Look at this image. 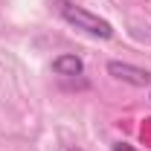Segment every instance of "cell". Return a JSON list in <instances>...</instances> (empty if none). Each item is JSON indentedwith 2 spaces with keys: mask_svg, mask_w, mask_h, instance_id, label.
I'll list each match as a JSON object with an SVG mask.
<instances>
[{
  "mask_svg": "<svg viewBox=\"0 0 151 151\" xmlns=\"http://www.w3.org/2000/svg\"><path fill=\"white\" fill-rule=\"evenodd\" d=\"M52 70H55L58 76H81L84 73V61L76 55V52H64V55H58L55 61H52Z\"/></svg>",
  "mask_w": 151,
  "mask_h": 151,
  "instance_id": "3",
  "label": "cell"
},
{
  "mask_svg": "<svg viewBox=\"0 0 151 151\" xmlns=\"http://www.w3.org/2000/svg\"><path fill=\"white\" fill-rule=\"evenodd\" d=\"M111 151H137V148H134V145H128V142H113Z\"/></svg>",
  "mask_w": 151,
  "mask_h": 151,
  "instance_id": "4",
  "label": "cell"
},
{
  "mask_svg": "<svg viewBox=\"0 0 151 151\" xmlns=\"http://www.w3.org/2000/svg\"><path fill=\"white\" fill-rule=\"evenodd\" d=\"M108 73H111L116 81H125V84H134V87H148L151 84V73L148 70L134 67V64H125V61H111V64H108Z\"/></svg>",
  "mask_w": 151,
  "mask_h": 151,
  "instance_id": "2",
  "label": "cell"
},
{
  "mask_svg": "<svg viewBox=\"0 0 151 151\" xmlns=\"http://www.w3.org/2000/svg\"><path fill=\"white\" fill-rule=\"evenodd\" d=\"M58 15L67 20L70 26H76V29H81V32H87V35H93V38H102V41L113 38V26L111 23L105 18H99V15H93V12H87V9H81V6L61 3V6H58Z\"/></svg>",
  "mask_w": 151,
  "mask_h": 151,
  "instance_id": "1",
  "label": "cell"
},
{
  "mask_svg": "<svg viewBox=\"0 0 151 151\" xmlns=\"http://www.w3.org/2000/svg\"><path fill=\"white\" fill-rule=\"evenodd\" d=\"M70 151H81V148H70Z\"/></svg>",
  "mask_w": 151,
  "mask_h": 151,
  "instance_id": "5",
  "label": "cell"
}]
</instances>
